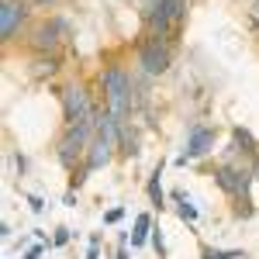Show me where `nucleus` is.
<instances>
[{
    "label": "nucleus",
    "instance_id": "f257e3e1",
    "mask_svg": "<svg viewBox=\"0 0 259 259\" xmlns=\"http://www.w3.org/2000/svg\"><path fill=\"white\" fill-rule=\"evenodd\" d=\"M100 90H104V107L121 121H132L135 111V76L124 66H107L100 73Z\"/></svg>",
    "mask_w": 259,
    "mask_h": 259
},
{
    "label": "nucleus",
    "instance_id": "f03ea898",
    "mask_svg": "<svg viewBox=\"0 0 259 259\" xmlns=\"http://www.w3.org/2000/svg\"><path fill=\"white\" fill-rule=\"evenodd\" d=\"M94 139H97V114L90 121H80V124H66L59 142H56V159H59L62 169H69V173L80 169Z\"/></svg>",
    "mask_w": 259,
    "mask_h": 259
},
{
    "label": "nucleus",
    "instance_id": "7ed1b4c3",
    "mask_svg": "<svg viewBox=\"0 0 259 259\" xmlns=\"http://www.w3.org/2000/svg\"><path fill=\"white\" fill-rule=\"evenodd\" d=\"M24 41H28V49H31L35 56H59V45L69 41V38H66V31H62L59 14H52V18L35 21V24L24 31Z\"/></svg>",
    "mask_w": 259,
    "mask_h": 259
},
{
    "label": "nucleus",
    "instance_id": "20e7f679",
    "mask_svg": "<svg viewBox=\"0 0 259 259\" xmlns=\"http://www.w3.org/2000/svg\"><path fill=\"white\" fill-rule=\"evenodd\" d=\"M59 104H62V124H80V121H90L100 107L94 104L90 90L83 83H66L59 90Z\"/></svg>",
    "mask_w": 259,
    "mask_h": 259
},
{
    "label": "nucleus",
    "instance_id": "39448f33",
    "mask_svg": "<svg viewBox=\"0 0 259 259\" xmlns=\"http://www.w3.org/2000/svg\"><path fill=\"white\" fill-rule=\"evenodd\" d=\"M139 69L145 76H162L173 66V41L162 35H149L145 41H139Z\"/></svg>",
    "mask_w": 259,
    "mask_h": 259
},
{
    "label": "nucleus",
    "instance_id": "423d86ee",
    "mask_svg": "<svg viewBox=\"0 0 259 259\" xmlns=\"http://www.w3.org/2000/svg\"><path fill=\"white\" fill-rule=\"evenodd\" d=\"M28 18H31V7L24 0H4L0 4V41L11 45L21 31H28Z\"/></svg>",
    "mask_w": 259,
    "mask_h": 259
},
{
    "label": "nucleus",
    "instance_id": "0eeeda50",
    "mask_svg": "<svg viewBox=\"0 0 259 259\" xmlns=\"http://www.w3.org/2000/svg\"><path fill=\"white\" fill-rule=\"evenodd\" d=\"M214 142H218V128H211V124H190V132H187V149L177 156V166L204 159V156L214 149Z\"/></svg>",
    "mask_w": 259,
    "mask_h": 259
},
{
    "label": "nucleus",
    "instance_id": "6e6552de",
    "mask_svg": "<svg viewBox=\"0 0 259 259\" xmlns=\"http://www.w3.org/2000/svg\"><path fill=\"white\" fill-rule=\"evenodd\" d=\"M114 156H118V142L97 135V139L90 142V149H87V159H83V166H87L90 173H97V169H104V166H111V159H114Z\"/></svg>",
    "mask_w": 259,
    "mask_h": 259
},
{
    "label": "nucleus",
    "instance_id": "1a4fd4ad",
    "mask_svg": "<svg viewBox=\"0 0 259 259\" xmlns=\"http://www.w3.org/2000/svg\"><path fill=\"white\" fill-rule=\"evenodd\" d=\"M162 169H166V159H159L152 166V173H149V183H145V190H149V200H152V207L162 211L166 207V190H162Z\"/></svg>",
    "mask_w": 259,
    "mask_h": 259
},
{
    "label": "nucleus",
    "instance_id": "9d476101",
    "mask_svg": "<svg viewBox=\"0 0 259 259\" xmlns=\"http://www.w3.org/2000/svg\"><path fill=\"white\" fill-rule=\"evenodd\" d=\"M142 149H139V132H135V124L132 121H121V132H118V156L124 159H135Z\"/></svg>",
    "mask_w": 259,
    "mask_h": 259
},
{
    "label": "nucleus",
    "instance_id": "9b49d317",
    "mask_svg": "<svg viewBox=\"0 0 259 259\" xmlns=\"http://www.w3.org/2000/svg\"><path fill=\"white\" fill-rule=\"evenodd\" d=\"M59 69H62L59 56H35V59H31V76H35V80H52Z\"/></svg>",
    "mask_w": 259,
    "mask_h": 259
},
{
    "label": "nucleus",
    "instance_id": "f8f14e48",
    "mask_svg": "<svg viewBox=\"0 0 259 259\" xmlns=\"http://www.w3.org/2000/svg\"><path fill=\"white\" fill-rule=\"evenodd\" d=\"M232 142L239 145V152H242V156H249V159H256V156H259V142H256V135H252L249 128L235 124V128H232Z\"/></svg>",
    "mask_w": 259,
    "mask_h": 259
},
{
    "label": "nucleus",
    "instance_id": "ddd939ff",
    "mask_svg": "<svg viewBox=\"0 0 259 259\" xmlns=\"http://www.w3.org/2000/svg\"><path fill=\"white\" fill-rule=\"evenodd\" d=\"M169 197H173V204H177V214H180V221H187V225L194 228V225H197V218H200V211L194 207L190 194H183V190H173Z\"/></svg>",
    "mask_w": 259,
    "mask_h": 259
},
{
    "label": "nucleus",
    "instance_id": "4468645a",
    "mask_svg": "<svg viewBox=\"0 0 259 259\" xmlns=\"http://www.w3.org/2000/svg\"><path fill=\"white\" fill-rule=\"evenodd\" d=\"M152 235V214H139L135 218V232H132V249H142Z\"/></svg>",
    "mask_w": 259,
    "mask_h": 259
},
{
    "label": "nucleus",
    "instance_id": "2eb2a0df",
    "mask_svg": "<svg viewBox=\"0 0 259 259\" xmlns=\"http://www.w3.org/2000/svg\"><path fill=\"white\" fill-rule=\"evenodd\" d=\"M200 259H245V252H239V249H204Z\"/></svg>",
    "mask_w": 259,
    "mask_h": 259
},
{
    "label": "nucleus",
    "instance_id": "dca6fc26",
    "mask_svg": "<svg viewBox=\"0 0 259 259\" xmlns=\"http://www.w3.org/2000/svg\"><path fill=\"white\" fill-rule=\"evenodd\" d=\"M149 242H152L156 256H159V259H166V242H162V228H159V225H152V235H149Z\"/></svg>",
    "mask_w": 259,
    "mask_h": 259
},
{
    "label": "nucleus",
    "instance_id": "f3484780",
    "mask_svg": "<svg viewBox=\"0 0 259 259\" xmlns=\"http://www.w3.org/2000/svg\"><path fill=\"white\" fill-rule=\"evenodd\" d=\"M87 177H90V169H87V166L73 169V173H69V190H80L83 183H87Z\"/></svg>",
    "mask_w": 259,
    "mask_h": 259
},
{
    "label": "nucleus",
    "instance_id": "a211bd4d",
    "mask_svg": "<svg viewBox=\"0 0 259 259\" xmlns=\"http://www.w3.org/2000/svg\"><path fill=\"white\" fill-rule=\"evenodd\" d=\"M49 249H52L49 242H38V245H28V249H24V256H21V259H41L45 252H49Z\"/></svg>",
    "mask_w": 259,
    "mask_h": 259
},
{
    "label": "nucleus",
    "instance_id": "6ab92c4d",
    "mask_svg": "<svg viewBox=\"0 0 259 259\" xmlns=\"http://www.w3.org/2000/svg\"><path fill=\"white\" fill-rule=\"evenodd\" d=\"M73 235H76L73 228H66V225H59V228H56V235H52V245H66V242L73 239Z\"/></svg>",
    "mask_w": 259,
    "mask_h": 259
},
{
    "label": "nucleus",
    "instance_id": "aec40b11",
    "mask_svg": "<svg viewBox=\"0 0 259 259\" xmlns=\"http://www.w3.org/2000/svg\"><path fill=\"white\" fill-rule=\"evenodd\" d=\"M121 218H124V207H121V204H118V207H111V211L104 214V225H118Z\"/></svg>",
    "mask_w": 259,
    "mask_h": 259
},
{
    "label": "nucleus",
    "instance_id": "412c9836",
    "mask_svg": "<svg viewBox=\"0 0 259 259\" xmlns=\"http://www.w3.org/2000/svg\"><path fill=\"white\" fill-rule=\"evenodd\" d=\"M249 28L259 35V0H252V7H249Z\"/></svg>",
    "mask_w": 259,
    "mask_h": 259
},
{
    "label": "nucleus",
    "instance_id": "4be33fe9",
    "mask_svg": "<svg viewBox=\"0 0 259 259\" xmlns=\"http://www.w3.org/2000/svg\"><path fill=\"white\" fill-rule=\"evenodd\" d=\"M28 207H31L35 214H45V200H41L38 194H28Z\"/></svg>",
    "mask_w": 259,
    "mask_h": 259
},
{
    "label": "nucleus",
    "instance_id": "5701e85b",
    "mask_svg": "<svg viewBox=\"0 0 259 259\" xmlns=\"http://www.w3.org/2000/svg\"><path fill=\"white\" fill-rule=\"evenodd\" d=\"M87 259H100V235H90V249H87Z\"/></svg>",
    "mask_w": 259,
    "mask_h": 259
},
{
    "label": "nucleus",
    "instance_id": "b1692460",
    "mask_svg": "<svg viewBox=\"0 0 259 259\" xmlns=\"http://www.w3.org/2000/svg\"><path fill=\"white\" fill-rule=\"evenodd\" d=\"M24 4H28L31 11H38V7H56L59 0H24Z\"/></svg>",
    "mask_w": 259,
    "mask_h": 259
},
{
    "label": "nucleus",
    "instance_id": "393cba45",
    "mask_svg": "<svg viewBox=\"0 0 259 259\" xmlns=\"http://www.w3.org/2000/svg\"><path fill=\"white\" fill-rule=\"evenodd\" d=\"M14 166H18V177H24V173H28V159H24L21 152H14Z\"/></svg>",
    "mask_w": 259,
    "mask_h": 259
},
{
    "label": "nucleus",
    "instance_id": "a878e982",
    "mask_svg": "<svg viewBox=\"0 0 259 259\" xmlns=\"http://www.w3.org/2000/svg\"><path fill=\"white\" fill-rule=\"evenodd\" d=\"M62 204H66V207H76V190H66V194H62Z\"/></svg>",
    "mask_w": 259,
    "mask_h": 259
},
{
    "label": "nucleus",
    "instance_id": "bb28decb",
    "mask_svg": "<svg viewBox=\"0 0 259 259\" xmlns=\"http://www.w3.org/2000/svg\"><path fill=\"white\" fill-rule=\"evenodd\" d=\"M114 259H132V252H128V245H118V256Z\"/></svg>",
    "mask_w": 259,
    "mask_h": 259
},
{
    "label": "nucleus",
    "instance_id": "cd10ccee",
    "mask_svg": "<svg viewBox=\"0 0 259 259\" xmlns=\"http://www.w3.org/2000/svg\"><path fill=\"white\" fill-rule=\"evenodd\" d=\"M249 166H252V177H256V183H259V156H256L252 162H249Z\"/></svg>",
    "mask_w": 259,
    "mask_h": 259
}]
</instances>
